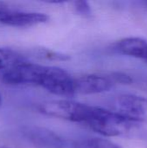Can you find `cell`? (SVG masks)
I'll use <instances>...</instances> for the list:
<instances>
[{
  "mask_svg": "<svg viewBox=\"0 0 147 148\" xmlns=\"http://www.w3.org/2000/svg\"><path fill=\"white\" fill-rule=\"evenodd\" d=\"M25 61V58L14 49L0 48V71H5Z\"/></svg>",
  "mask_w": 147,
  "mask_h": 148,
  "instance_id": "cell-9",
  "label": "cell"
},
{
  "mask_svg": "<svg viewBox=\"0 0 147 148\" xmlns=\"http://www.w3.org/2000/svg\"><path fill=\"white\" fill-rule=\"evenodd\" d=\"M23 137L37 148H64L65 140L56 133L42 127L27 126L23 127Z\"/></svg>",
  "mask_w": 147,
  "mask_h": 148,
  "instance_id": "cell-6",
  "label": "cell"
},
{
  "mask_svg": "<svg viewBox=\"0 0 147 148\" xmlns=\"http://www.w3.org/2000/svg\"><path fill=\"white\" fill-rule=\"evenodd\" d=\"M37 54L47 60H51V61H68L70 59V56L68 55L60 53L57 51L51 50L49 49H39L37 50Z\"/></svg>",
  "mask_w": 147,
  "mask_h": 148,
  "instance_id": "cell-11",
  "label": "cell"
},
{
  "mask_svg": "<svg viewBox=\"0 0 147 148\" xmlns=\"http://www.w3.org/2000/svg\"></svg>",
  "mask_w": 147,
  "mask_h": 148,
  "instance_id": "cell-16",
  "label": "cell"
},
{
  "mask_svg": "<svg viewBox=\"0 0 147 148\" xmlns=\"http://www.w3.org/2000/svg\"><path fill=\"white\" fill-rule=\"evenodd\" d=\"M74 148H120V147L107 139L89 138L75 142Z\"/></svg>",
  "mask_w": 147,
  "mask_h": 148,
  "instance_id": "cell-10",
  "label": "cell"
},
{
  "mask_svg": "<svg viewBox=\"0 0 147 148\" xmlns=\"http://www.w3.org/2000/svg\"><path fill=\"white\" fill-rule=\"evenodd\" d=\"M37 108L47 116L85 123L91 106L70 100H53L39 104Z\"/></svg>",
  "mask_w": 147,
  "mask_h": 148,
  "instance_id": "cell-2",
  "label": "cell"
},
{
  "mask_svg": "<svg viewBox=\"0 0 147 148\" xmlns=\"http://www.w3.org/2000/svg\"><path fill=\"white\" fill-rule=\"evenodd\" d=\"M49 16L41 12L23 11L0 2V23L13 27H31L48 22Z\"/></svg>",
  "mask_w": 147,
  "mask_h": 148,
  "instance_id": "cell-5",
  "label": "cell"
},
{
  "mask_svg": "<svg viewBox=\"0 0 147 148\" xmlns=\"http://www.w3.org/2000/svg\"><path fill=\"white\" fill-rule=\"evenodd\" d=\"M37 86L55 95H75L74 77L61 68L42 66Z\"/></svg>",
  "mask_w": 147,
  "mask_h": 148,
  "instance_id": "cell-3",
  "label": "cell"
},
{
  "mask_svg": "<svg viewBox=\"0 0 147 148\" xmlns=\"http://www.w3.org/2000/svg\"><path fill=\"white\" fill-rule=\"evenodd\" d=\"M74 8L79 15L83 16H90L92 14L91 7L87 1H75Z\"/></svg>",
  "mask_w": 147,
  "mask_h": 148,
  "instance_id": "cell-12",
  "label": "cell"
},
{
  "mask_svg": "<svg viewBox=\"0 0 147 148\" xmlns=\"http://www.w3.org/2000/svg\"><path fill=\"white\" fill-rule=\"evenodd\" d=\"M110 77L113 82L121 83V84H130L133 82V79L130 77V75H126L125 73H121V72L112 73Z\"/></svg>",
  "mask_w": 147,
  "mask_h": 148,
  "instance_id": "cell-13",
  "label": "cell"
},
{
  "mask_svg": "<svg viewBox=\"0 0 147 148\" xmlns=\"http://www.w3.org/2000/svg\"><path fill=\"white\" fill-rule=\"evenodd\" d=\"M1 105H2V96L0 95V107H1Z\"/></svg>",
  "mask_w": 147,
  "mask_h": 148,
  "instance_id": "cell-14",
  "label": "cell"
},
{
  "mask_svg": "<svg viewBox=\"0 0 147 148\" xmlns=\"http://www.w3.org/2000/svg\"><path fill=\"white\" fill-rule=\"evenodd\" d=\"M114 49L120 54L147 62V41L143 38H123L115 43Z\"/></svg>",
  "mask_w": 147,
  "mask_h": 148,
  "instance_id": "cell-8",
  "label": "cell"
},
{
  "mask_svg": "<svg viewBox=\"0 0 147 148\" xmlns=\"http://www.w3.org/2000/svg\"><path fill=\"white\" fill-rule=\"evenodd\" d=\"M133 123L115 111L94 106H91L85 122L92 130L105 137L126 135L133 128Z\"/></svg>",
  "mask_w": 147,
  "mask_h": 148,
  "instance_id": "cell-1",
  "label": "cell"
},
{
  "mask_svg": "<svg viewBox=\"0 0 147 148\" xmlns=\"http://www.w3.org/2000/svg\"><path fill=\"white\" fill-rule=\"evenodd\" d=\"M0 148H10V147H0Z\"/></svg>",
  "mask_w": 147,
  "mask_h": 148,
  "instance_id": "cell-15",
  "label": "cell"
},
{
  "mask_svg": "<svg viewBox=\"0 0 147 148\" xmlns=\"http://www.w3.org/2000/svg\"><path fill=\"white\" fill-rule=\"evenodd\" d=\"M114 82L110 76L101 75H84L74 78L75 95H94L107 92L111 89Z\"/></svg>",
  "mask_w": 147,
  "mask_h": 148,
  "instance_id": "cell-7",
  "label": "cell"
},
{
  "mask_svg": "<svg viewBox=\"0 0 147 148\" xmlns=\"http://www.w3.org/2000/svg\"><path fill=\"white\" fill-rule=\"evenodd\" d=\"M115 112L133 122L147 123V98L123 94L118 95L113 102Z\"/></svg>",
  "mask_w": 147,
  "mask_h": 148,
  "instance_id": "cell-4",
  "label": "cell"
}]
</instances>
